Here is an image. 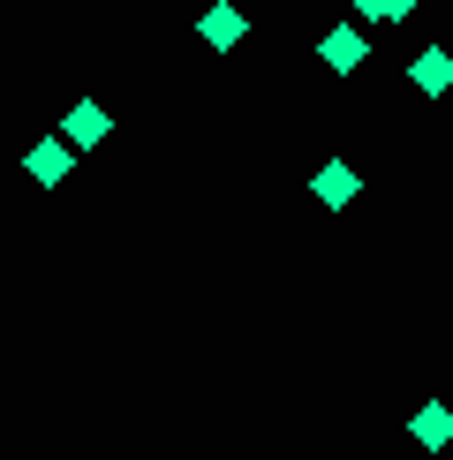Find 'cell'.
Returning <instances> with one entry per match:
<instances>
[{
	"instance_id": "5",
	"label": "cell",
	"mask_w": 453,
	"mask_h": 460,
	"mask_svg": "<svg viewBox=\"0 0 453 460\" xmlns=\"http://www.w3.org/2000/svg\"><path fill=\"white\" fill-rule=\"evenodd\" d=\"M355 189H363V174H355L348 159H325V166L310 174V197L325 204V212H348V204H355Z\"/></svg>"
},
{
	"instance_id": "3",
	"label": "cell",
	"mask_w": 453,
	"mask_h": 460,
	"mask_svg": "<svg viewBox=\"0 0 453 460\" xmlns=\"http://www.w3.org/2000/svg\"><path fill=\"white\" fill-rule=\"evenodd\" d=\"M23 174H31L38 189H68V174H76V151H68V137H38V144L23 151Z\"/></svg>"
},
{
	"instance_id": "6",
	"label": "cell",
	"mask_w": 453,
	"mask_h": 460,
	"mask_svg": "<svg viewBox=\"0 0 453 460\" xmlns=\"http://www.w3.org/2000/svg\"><path fill=\"white\" fill-rule=\"evenodd\" d=\"M408 84L423 91V99H446V91H453V53H446V46H423V53L408 61Z\"/></svg>"
},
{
	"instance_id": "1",
	"label": "cell",
	"mask_w": 453,
	"mask_h": 460,
	"mask_svg": "<svg viewBox=\"0 0 453 460\" xmlns=\"http://www.w3.org/2000/svg\"><path fill=\"white\" fill-rule=\"evenodd\" d=\"M242 38H250V8H235V0H212V8L197 15V46L204 53H235Z\"/></svg>"
},
{
	"instance_id": "2",
	"label": "cell",
	"mask_w": 453,
	"mask_h": 460,
	"mask_svg": "<svg viewBox=\"0 0 453 460\" xmlns=\"http://www.w3.org/2000/svg\"><path fill=\"white\" fill-rule=\"evenodd\" d=\"M53 137H68V151L84 159V151H99V144L113 137V113H106L99 99H76V106L61 113V128H53Z\"/></svg>"
},
{
	"instance_id": "7",
	"label": "cell",
	"mask_w": 453,
	"mask_h": 460,
	"mask_svg": "<svg viewBox=\"0 0 453 460\" xmlns=\"http://www.w3.org/2000/svg\"><path fill=\"white\" fill-rule=\"evenodd\" d=\"M408 438H415L423 453H446V446H453V408H446V400H423V408L408 415Z\"/></svg>"
},
{
	"instance_id": "4",
	"label": "cell",
	"mask_w": 453,
	"mask_h": 460,
	"mask_svg": "<svg viewBox=\"0 0 453 460\" xmlns=\"http://www.w3.org/2000/svg\"><path fill=\"white\" fill-rule=\"evenodd\" d=\"M317 61H325L333 75H355V68H363V61H370V38H363V31H355V23H333L325 38H317Z\"/></svg>"
},
{
	"instance_id": "8",
	"label": "cell",
	"mask_w": 453,
	"mask_h": 460,
	"mask_svg": "<svg viewBox=\"0 0 453 460\" xmlns=\"http://www.w3.org/2000/svg\"><path fill=\"white\" fill-rule=\"evenodd\" d=\"M355 15H363V23H408L415 8H423V0H348Z\"/></svg>"
}]
</instances>
